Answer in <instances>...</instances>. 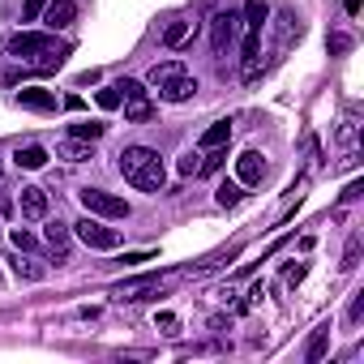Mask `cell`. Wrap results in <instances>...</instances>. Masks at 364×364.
<instances>
[{"instance_id":"cell-1","label":"cell","mask_w":364,"mask_h":364,"mask_svg":"<svg viewBox=\"0 0 364 364\" xmlns=\"http://www.w3.org/2000/svg\"><path fill=\"white\" fill-rule=\"evenodd\" d=\"M9 56H18V60H22V65H31L35 73H52V69H60V65H65L69 43H60V39H56V31H52V35L22 31V35H14V39H9Z\"/></svg>"},{"instance_id":"cell-16","label":"cell","mask_w":364,"mask_h":364,"mask_svg":"<svg viewBox=\"0 0 364 364\" xmlns=\"http://www.w3.org/2000/svg\"><path fill=\"white\" fill-rule=\"evenodd\" d=\"M14 163H18V167H26V171H39V167L48 163V150H43V146H18Z\"/></svg>"},{"instance_id":"cell-7","label":"cell","mask_w":364,"mask_h":364,"mask_svg":"<svg viewBox=\"0 0 364 364\" xmlns=\"http://www.w3.org/2000/svg\"><path fill=\"white\" fill-rule=\"evenodd\" d=\"M43 22H48V31H69L77 22V5H73V0H48Z\"/></svg>"},{"instance_id":"cell-6","label":"cell","mask_w":364,"mask_h":364,"mask_svg":"<svg viewBox=\"0 0 364 364\" xmlns=\"http://www.w3.org/2000/svg\"><path fill=\"white\" fill-rule=\"evenodd\" d=\"M14 206H18V215H22L26 223H43V219H48V210H52L48 189H39V185H26V189L14 198Z\"/></svg>"},{"instance_id":"cell-21","label":"cell","mask_w":364,"mask_h":364,"mask_svg":"<svg viewBox=\"0 0 364 364\" xmlns=\"http://www.w3.org/2000/svg\"><path fill=\"white\" fill-rule=\"evenodd\" d=\"M107 133V124H99V120H77V124H69V137H82V141H99Z\"/></svg>"},{"instance_id":"cell-32","label":"cell","mask_w":364,"mask_h":364,"mask_svg":"<svg viewBox=\"0 0 364 364\" xmlns=\"http://www.w3.org/2000/svg\"><path fill=\"white\" fill-rule=\"evenodd\" d=\"M343 52H351V35H330V56H343Z\"/></svg>"},{"instance_id":"cell-2","label":"cell","mask_w":364,"mask_h":364,"mask_svg":"<svg viewBox=\"0 0 364 364\" xmlns=\"http://www.w3.org/2000/svg\"><path fill=\"white\" fill-rule=\"evenodd\" d=\"M120 176L141 193H163V185H167V167H163L159 150H150V146H124L120 150Z\"/></svg>"},{"instance_id":"cell-22","label":"cell","mask_w":364,"mask_h":364,"mask_svg":"<svg viewBox=\"0 0 364 364\" xmlns=\"http://www.w3.org/2000/svg\"><path fill=\"white\" fill-rule=\"evenodd\" d=\"M223 159H228V150H223V146L206 150V154H202V163H198V176H215V171L223 167Z\"/></svg>"},{"instance_id":"cell-28","label":"cell","mask_w":364,"mask_h":364,"mask_svg":"<svg viewBox=\"0 0 364 364\" xmlns=\"http://www.w3.org/2000/svg\"><path fill=\"white\" fill-rule=\"evenodd\" d=\"M176 326H180V317H176V313H167V309H163V313H154V330L176 334Z\"/></svg>"},{"instance_id":"cell-15","label":"cell","mask_w":364,"mask_h":364,"mask_svg":"<svg viewBox=\"0 0 364 364\" xmlns=\"http://www.w3.org/2000/svg\"><path fill=\"white\" fill-rule=\"evenodd\" d=\"M56 154H60V159H69V163H86V159H95V146H90V141H82V137H65V141L56 146Z\"/></svg>"},{"instance_id":"cell-36","label":"cell","mask_w":364,"mask_h":364,"mask_svg":"<svg viewBox=\"0 0 364 364\" xmlns=\"http://www.w3.org/2000/svg\"><path fill=\"white\" fill-rule=\"evenodd\" d=\"M0 171H5V163H0Z\"/></svg>"},{"instance_id":"cell-3","label":"cell","mask_w":364,"mask_h":364,"mask_svg":"<svg viewBox=\"0 0 364 364\" xmlns=\"http://www.w3.org/2000/svg\"><path fill=\"white\" fill-rule=\"evenodd\" d=\"M77 202H82V210L95 215V219H129V202L116 198V193H107V189H82Z\"/></svg>"},{"instance_id":"cell-11","label":"cell","mask_w":364,"mask_h":364,"mask_svg":"<svg viewBox=\"0 0 364 364\" xmlns=\"http://www.w3.org/2000/svg\"><path fill=\"white\" fill-rule=\"evenodd\" d=\"M43 240H48V249L56 253V266H65V262H69V228H65V223H48V228H43Z\"/></svg>"},{"instance_id":"cell-33","label":"cell","mask_w":364,"mask_h":364,"mask_svg":"<svg viewBox=\"0 0 364 364\" xmlns=\"http://www.w3.org/2000/svg\"><path fill=\"white\" fill-rule=\"evenodd\" d=\"M304 274H309V266H304V262H300V266H287V274H283V279H287V283H291V287H296V283H300V279H304Z\"/></svg>"},{"instance_id":"cell-18","label":"cell","mask_w":364,"mask_h":364,"mask_svg":"<svg viewBox=\"0 0 364 364\" xmlns=\"http://www.w3.org/2000/svg\"><path fill=\"white\" fill-rule=\"evenodd\" d=\"M291 39H300V18H296L291 9H283V14H279V48H287Z\"/></svg>"},{"instance_id":"cell-5","label":"cell","mask_w":364,"mask_h":364,"mask_svg":"<svg viewBox=\"0 0 364 364\" xmlns=\"http://www.w3.org/2000/svg\"><path fill=\"white\" fill-rule=\"evenodd\" d=\"M73 236H77L86 249H116V245H120V232L107 228V219H95V215L77 219V223H73Z\"/></svg>"},{"instance_id":"cell-23","label":"cell","mask_w":364,"mask_h":364,"mask_svg":"<svg viewBox=\"0 0 364 364\" xmlns=\"http://www.w3.org/2000/svg\"><path fill=\"white\" fill-rule=\"evenodd\" d=\"M9 240H14V249H18V253H35V249H39V236H35V232H26V228H14V236H9Z\"/></svg>"},{"instance_id":"cell-8","label":"cell","mask_w":364,"mask_h":364,"mask_svg":"<svg viewBox=\"0 0 364 364\" xmlns=\"http://www.w3.org/2000/svg\"><path fill=\"white\" fill-rule=\"evenodd\" d=\"M262 176H266V159H262L257 150H245V154L236 159V180L249 189V185H262Z\"/></svg>"},{"instance_id":"cell-30","label":"cell","mask_w":364,"mask_h":364,"mask_svg":"<svg viewBox=\"0 0 364 364\" xmlns=\"http://www.w3.org/2000/svg\"><path fill=\"white\" fill-rule=\"evenodd\" d=\"M120 95H124V99H146V86L133 82V77H124V82H120ZM124 99H120V103H124Z\"/></svg>"},{"instance_id":"cell-13","label":"cell","mask_w":364,"mask_h":364,"mask_svg":"<svg viewBox=\"0 0 364 364\" xmlns=\"http://www.w3.org/2000/svg\"><path fill=\"white\" fill-rule=\"evenodd\" d=\"M326 351H330V321H321V326L313 330V338H309V347H304V360H309V364H321Z\"/></svg>"},{"instance_id":"cell-29","label":"cell","mask_w":364,"mask_h":364,"mask_svg":"<svg viewBox=\"0 0 364 364\" xmlns=\"http://www.w3.org/2000/svg\"><path fill=\"white\" fill-rule=\"evenodd\" d=\"M43 9H48V0H26V5H22V22H39Z\"/></svg>"},{"instance_id":"cell-20","label":"cell","mask_w":364,"mask_h":364,"mask_svg":"<svg viewBox=\"0 0 364 364\" xmlns=\"http://www.w3.org/2000/svg\"><path fill=\"white\" fill-rule=\"evenodd\" d=\"M150 116H154L150 99H124V120H129V124H141V120H150Z\"/></svg>"},{"instance_id":"cell-34","label":"cell","mask_w":364,"mask_h":364,"mask_svg":"<svg viewBox=\"0 0 364 364\" xmlns=\"http://www.w3.org/2000/svg\"><path fill=\"white\" fill-rule=\"evenodd\" d=\"M9 210H18V206H14V198H0V215H9Z\"/></svg>"},{"instance_id":"cell-26","label":"cell","mask_w":364,"mask_h":364,"mask_svg":"<svg viewBox=\"0 0 364 364\" xmlns=\"http://www.w3.org/2000/svg\"><path fill=\"white\" fill-rule=\"evenodd\" d=\"M14 270H18L22 279H43V266H35L31 257H18V262H14Z\"/></svg>"},{"instance_id":"cell-24","label":"cell","mask_w":364,"mask_h":364,"mask_svg":"<svg viewBox=\"0 0 364 364\" xmlns=\"http://www.w3.org/2000/svg\"><path fill=\"white\" fill-rule=\"evenodd\" d=\"M120 99H124V95H120V82H112L107 90H99V107H103V112H112V107H120Z\"/></svg>"},{"instance_id":"cell-4","label":"cell","mask_w":364,"mask_h":364,"mask_svg":"<svg viewBox=\"0 0 364 364\" xmlns=\"http://www.w3.org/2000/svg\"><path fill=\"white\" fill-rule=\"evenodd\" d=\"M236 39H240V14L236 9H219L210 18V52L215 56H228Z\"/></svg>"},{"instance_id":"cell-12","label":"cell","mask_w":364,"mask_h":364,"mask_svg":"<svg viewBox=\"0 0 364 364\" xmlns=\"http://www.w3.org/2000/svg\"><path fill=\"white\" fill-rule=\"evenodd\" d=\"M159 39H163V48H185V43L193 39V22H189V18H176V22L163 26Z\"/></svg>"},{"instance_id":"cell-35","label":"cell","mask_w":364,"mask_h":364,"mask_svg":"<svg viewBox=\"0 0 364 364\" xmlns=\"http://www.w3.org/2000/svg\"><path fill=\"white\" fill-rule=\"evenodd\" d=\"M343 9H347V14L355 18V14H360V0H343Z\"/></svg>"},{"instance_id":"cell-25","label":"cell","mask_w":364,"mask_h":364,"mask_svg":"<svg viewBox=\"0 0 364 364\" xmlns=\"http://www.w3.org/2000/svg\"><path fill=\"white\" fill-rule=\"evenodd\" d=\"M360 266V232L347 240V249H343V270H355Z\"/></svg>"},{"instance_id":"cell-17","label":"cell","mask_w":364,"mask_h":364,"mask_svg":"<svg viewBox=\"0 0 364 364\" xmlns=\"http://www.w3.org/2000/svg\"><path fill=\"white\" fill-rule=\"evenodd\" d=\"M232 137V120H215L206 133H202V150H215V146H228Z\"/></svg>"},{"instance_id":"cell-27","label":"cell","mask_w":364,"mask_h":364,"mask_svg":"<svg viewBox=\"0 0 364 364\" xmlns=\"http://www.w3.org/2000/svg\"><path fill=\"white\" fill-rule=\"evenodd\" d=\"M360 317H364V291L351 296V304H347V326H360Z\"/></svg>"},{"instance_id":"cell-19","label":"cell","mask_w":364,"mask_h":364,"mask_svg":"<svg viewBox=\"0 0 364 364\" xmlns=\"http://www.w3.org/2000/svg\"><path fill=\"white\" fill-rule=\"evenodd\" d=\"M215 198H219V206H223V210H232V206H240V198H245V185H240V180H223Z\"/></svg>"},{"instance_id":"cell-31","label":"cell","mask_w":364,"mask_h":364,"mask_svg":"<svg viewBox=\"0 0 364 364\" xmlns=\"http://www.w3.org/2000/svg\"><path fill=\"white\" fill-rule=\"evenodd\" d=\"M198 163H202V154H193V150H189L185 159L176 163V171H180V176H198Z\"/></svg>"},{"instance_id":"cell-9","label":"cell","mask_w":364,"mask_h":364,"mask_svg":"<svg viewBox=\"0 0 364 364\" xmlns=\"http://www.w3.org/2000/svg\"><path fill=\"white\" fill-rule=\"evenodd\" d=\"M18 103L31 107V112H56V95L43 90V86H22L18 90Z\"/></svg>"},{"instance_id":"cell-14","label":"cell","mask_w":364,"mask_h":364,"mask_svg":"<svg viewBox=\"0 0 364 364\" xmlns=\"http://www.w3.org/2000/svg\"><path fill=\"white\" fill-rule=\"evenodd\" d=\"M180 73H185V65H180V60H163V65H154V69L146 73V82H150L154 90H163V86H171Z\"/></svg>"},{"instance_id":"cell-10","label":"cell","mask_w":364,"mask_h":364,"mask_svg":"<svg viewBox=\"0 0 364 364\" xmlns=\"http://www.w3.org/2000/svg\"><path fill=\"white\" fill-rule=\"evenodd\" d=\"M193 95H198V82H193L189 73H180L171 86H163V90H159V99H163V103H189Z\"/></svg>"}]
</instances>
